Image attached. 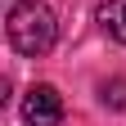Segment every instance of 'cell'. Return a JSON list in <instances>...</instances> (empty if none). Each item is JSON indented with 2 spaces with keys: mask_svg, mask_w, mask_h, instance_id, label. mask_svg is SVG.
<instances>
[{
  "mask_svg": "<svg viewBox=\"0 0 126 126\" xmlns=\"http://www.w3.org/2000/svg\"><path fill=\"white\" fill-rule=\"evenodd\" d=\"M59 41V23H54V9L45 0H18L9 9V45L27 59H41L50 54Z\"/></svg>",
  "mask_w": 126,
  "mask_h": 126,
  "instance_id": "cell-1",
  "label": "cell"
},
{
  "mask_svg": "<svg viewBox=\"0 0 126 126\" xmlns=\"http://www.w3.org/2000/svg\"><path fill=\"white\" fill-rule=\"evenodd\" d=\"M23 122L27 126H59L63 122V94L54 86H32L27 99H23Z\"/></svg>",
  "mask_w": 126,
  "mask_h": 126,
  "instance_id": "cell-2",
  "label": "cell"
},
{
  "mask_svg": "<svg viewBox=\"0 0 126 126\" xmlns=\"http://www.w3.org/2000/svg\"><path fill=\"white\" fill-rule=\"evenodd\" d=\"M99 23H104V27L126 45V0H108V5L99 9Z\"/></svg>",
  "mask_w": 126,
  "mask_h": 126,
  "instance_id": "cell-3",
  "label": "cell"
},
{
  "mask_svg": "<svg viewBox=\"0 0 126 126\" xmlns=\"http://www.w3.org/2000/svg\"><path fill=\"white\" fill-rule=\"evenodd\" d=\"M104 104H113V108H126V81H104Z\"/></svg>",
  "mask_w": 126,
  "mask_h": 126,
  "instance_id": "cell-4",
  "label": "cell"
}]
</instances>
